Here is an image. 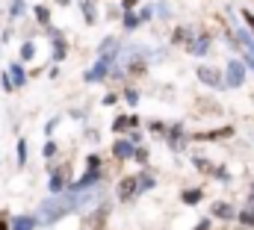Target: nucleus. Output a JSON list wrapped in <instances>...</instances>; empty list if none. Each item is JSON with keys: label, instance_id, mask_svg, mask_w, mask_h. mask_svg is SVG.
I'll use <instances>...</instances> for the list:
<instances>
[{"label": "nucleus", "instance_id": "f257e3e1", "mask_svg": "<svg viewBox=\"0 0 254 230\" xmlns=\"http://www.w3.org/2000/svg\"><path fill=\"white\" fill-rule=\"evenodd\" d=\"M98 192H68V195H51L48 201H42L39 213H36V225H57L74 210H89L95 204Z\"/></svg>", "mask_w": 254, "mask_h": 230}, {"label": "nucleus", "instance_id": "f03ea898", "mask_svg": "<svg viewBox=\"0 0 254 230\" xmlns=\"http://www.w3.org/2000/svg\"><path fill=\"white\" fill-rule=\"evenodd\" d=\"M101 183H104V172L101 169H86L83 177H77L74 183H68V192H89V189H95Z\"/></svg>", "mask_w": 254, "mask_h": 230}, {"label": "nucleus", "instance_id": "7ed1b4c3", "mask_svg": "<svg viewBox=\"0 0 254 230\" xmlns=\"http://www.w3.org/2000/svg\"><path fill=\"white\" fill-rule=\"evenodd\" d=\"M246 83V65L240 59H231L225 68V89H240Z\"/></svg>", "mask_w": 254, "mask_h": 230}, {"label": "nucleus", "instance_id": "20e7f679", "mask_svg": "<svg viewBox=\"0 0 254 230\" xmlns=\"http://www.w3.org/2000/svg\"><path fill=\"white\" fill-rule=\"evenodd\" d=\"M195 77H198L204 86H210V89H225L222 71H219V68H213V65H198V68H195Z\"/></svg>", "mask_w": 254, "mask_h": 230}, {"label": "nucleus", "instance_id": "39448f33", "mask_svg": "<svg viewBox=\"0 0 254 230\" xmlns=\"http://www.w3.org/2000/svg\"><path fill=\"white\" fill-rule=\"evenodd\" d=\"M110 71H113V59L98 57V62L83 74V80H86V83H101V80H107V77H110Z\"/></svg>", "mask_w": 254, "mask_h": 230}, {"label": "nucleus", "instance_id": "423d86ee", "mask_svg": "<svg viewBox=\"0 0 254 230\" xmlns=\"http://www.w3.org/2000/svg\"><path fill=\"white\" fill-rule=\"evenodd\" d=\"M133 151H136V145H133L127 136H122V139H116V142H113V157H116L119 163H127V160L133 157Z\"/></svg>", "mask_w": 254, "mask_h": 230}, {"label": "nucleus", "instance_id": "0eeeda50", "mask_svg": "<svg viewBox=\"0 0 254 230\" xmlns=\"http://www.w3.org/2000/svg\"><path fill=\"white\" fill-rule=\"evenodd\" d=\"M139 192H136V177H122L119 180V201H133Z\"/></svg>", "mask_w": 254, "mask_h": 230}, {"label": "nucleus", "instance_id": "6e6552de", "mask_svg": "<svg viewBox=\"0 0 254 230\" xmlns=\"http://www.w3.org/2000/svg\"><path fill=\"white\" fill-rule=\"evenodd\" d=\"M6 74H9V80H12V86H15V89L27 86V71H24V62H12Z\"/></svg>", "mask_w": 254, "mask_h": 230}, {"label": "nucleus", "instance_id": "1a4fd4ad", "mask_svg": "<svg viewBox=\"0 0 254 230\" xmlns=\"http://www.w3.org/2000/svg\"><path fill=\"white\" fill-rule=\"evenodd\" d=\"M187 51H190L192 57H207V54H210V39H207V36H198V39H192Z\"/></svg>", "mask_w": 254, "mask_h": 230}, {"label": "nucleus", "instance_id": "9d476101", "mask_svg": "<svg viewBox=\"0 0 254 230\" xmlns=\"http://www.w3.org/2000/svg\"><path fill=\"white\" fill-rule=\"evenodd\" d=\"M210 213H213V219H222V222H231V219L237 216V213H234V207H231V204H225V201H216Z\"/></svg>", "mask_w": 254, "mask_h": 230}, {"label": "nucleus", "instance_id": "9b49d317", "mask_svg": "<svg viewBox=\"0 0 254 230\" xmlns=\"http://www.w3.org/2000/svg\"><path fill=\"white\" fill-rule=\"evenodd\" d=\"M51 39H54V59H57V62H63L65 54H68V45H65L63 33H60V30H57V33L51 30Z\"/></svg>", "mask_w": 254, "mask_h": 230}, {"label": "nucleus", "instance_id": "f8f14e48", "mask_svg": "<svg viewBox=\"0 0 254 230\" xmlns=\"http://www.w3.org/2000/svg\"><path fill=\"white\" fill-rule=\"evenodd\" d=\"M154 186H157V177H154V174H148V172L136 174V192H139V195L148 192V189H154Z\"/></svg>", "mask_w": 254, "mask_h": 230}, {"label": "nucleus", "instance_id": "ddd939ff", "mask_svg": "<svg viewBox=\"0 0 254 230\" xmlns=\"http://www.w3.org/2000/svg\"><path fill=\"white\" fill-rule=\"evenodd\" d=\"M184 145H187V139H184V130H181V124H175V127L169 130V148L181 151Z\"/></svg>", "mask_w": 254, "mask_h": 230}, {"label": "nucleus", "instance_id": "4468645a", "mask_svg": "<svg viewBox=\"0 0 254 230\" xmlns=\"http://www.w3.org/2000/svg\"><path fill=\"white\" fill-rule=\"evenodd\" d=\"M36 228V219L33 216H15L9 222V230H33Z\"/></svg>", "mask_w": 254, "mask_h": 230}, {"label": "nucleus", "instance_id": "2eb2a0df", "mask_svg": "<svg viewBox=\"0 0 254 230\" xmlns=\"http://www.w3.org/2000/svg\"><path fill=\"white\" fill-rule=\"evenodd\" d=\"M48 189H51V195H63V192H65V172H54V174H51Z\"/></svg>", "mask_w": 254, "mask_h": 230}, {"label": "nucleus", "instance_id": "dca6fc26", "mask_svg": "<svg viewBox=\"0 0 254 230\" xmlns=\"http://www.w3.org/2000/svg\"><path fill=\"white\" fill-rule=\"evenodd\" d=\"M201 198H204V192H201V189H184V192H181V201H184L187 207L201 204Z\"/></svg>", "mask_w": 254, "mask_h": 230}, {"label": "nucleus", "instance_id": "f3484780", "mask_svg": "<svg viewBox=\"0 0 254 230\" xmlns=\"http://www.w3.org/2000/svg\"><path fill=\"white\" fill-rule=\"evenodd\" d=\"M237 42H240V45H243V48H246V51H249V54L254 57V36L249 33V30L237 27Z\"/></svg>", "mask_w": 254, "mask_h": 230}, {"label": "nucleus", "instance_id": "a211bd4d", "mask_svg": "<svg viewBox=\"0 0 254 230\" xmlns=\"http://www.w3.org/2000/svg\"><path fill=\"white\" fill-rule=\"evenodd\" d=\"M33 15H36V21H39L42 27H48V24H51V9H48V6L36 3V6H33Z\"/></svg>", "mask_w": 254, "mask_h": 230}, {"label": "nucleus", "instance_id": "6ab92c4d", "mask_svg": "<svg viewBox=\"0 0 254 230\" xmlns=\"http://www.w3.org/2000/svg\"><path fill=\"white\" fill-rule=\"evenodd\" d=\"M122 27H125L127 33L139 30V27H142V24H139V15H136V12H125V18H122Z\"/></svg>", "mask_w": 254, "mask_h": 230}, {"label": "nucleus", "instance_id": "aec40b11", "mask_svg": "<svg viewBox=\"0 0 254 230\" xmlns=\"http://www.w3.org/2000/svg\"><path fill=\"white\" fill-rule=\"evenodd\" d=\"M36 51H39L36 42H24V45H21V62H30V59L36 57Z\"/></svg>", "mask_w": 254, "mask_h": 230}, {"label": "nucleus", "instance_id": "412c9836", "mask_svg": "<svg viewBox=\"0 0 254 230\" xmlns=\"http://www.w3.org/2000/svg\"><path fill=\"white\" fill-rule=\"evenodd\" d=\"M80 9L86 15V24H95V6H92V0H80Z\"/></svg>", "mask_w": 254, "mask_h": 230}, {"label": "nucleus", "instance_id": "4be33fe9", "mask_svg": "<svg viewBox=\"0 0 254 230\" xmlns=\"http://www.w3.org/2000/svg\"><path fill=\"white\" fill-rule=\"evenodd\" d=\"M27 12V3L24 0H12V6H9V18H21Z\"/></svg>", "mask_w": 254, "mask_h": 230}, {"label": "nucleus", "instance_id": "5701e85b", "mask_svg": "<svg viewBox=\"0 0 254 230\" xmlns=\"http://www.w3.org/2000/svg\"><path fill=\"white\" fill-rule=\"evenodd\" d=\"M18 166H27V139H18Z\"/></svg>", "mask_w": 254, "mask_h": 230}, {"label": "nucleus", "instance_id": "b1692460", "mask_svg": "<svg viewBox=\"0 0 254 230\" xmlns=\"http://www.w3.org/2000/svg\"><path fill=\"white\" fill-rule=\"evenodd\" d=\"M130 160H136V163H139V166H148V151H145V148H139V145H136V151H133V157H130Z\"/></svg>", "mask_w": 254, "mask_h": 230}, {"label": "nucleus", "instance_id": "393cba45", "mask_svg": "<svg viewBox=\"0 0 254 230\" xmlns=\"http://www.w3.org/2000/svg\"><path fill=\"white\" fill-rule=\"evenodd\" d=\"M136 15H139V24H145V21H151V18H154V6H142Z\"/></svg>", "mask_w": 254, "mask_h": 230}, {"label": "nucleus", "instance_id": "a878e982", "mask_svg": "<svg viewBox=\"0 0 254 230\" xmlns=\"http://www.w3.org/2000/svg\"><path fill=\"white\" fill-rule=\"evenodd\" d=\"M125 101L130 107H136V104H139V92H136V89H125Z\"/></svg>", "mask_w": 254, "mask_h": 230}, {"label": "nucleus", "instance_id": "bb28decb", "mask_svg": "<svg viewBox=\"0 0 254 230\" xmlns=\"http://www.w3.org/2000/svg\"><path fill=\"white\" fill-rule=\"evenodd\" d=\"M240 222H243V225H249V228H254V213H252V210H243V213H240Z\"/></svg>", "mask_w": 254, "mask_h": 230}, {"label": "nucleus", "instance_id": "cd10ccee", "mask_svg": "<svg viewBox=\"0 0 254 230\" xmlns=\"http://www.w3.org/2000/svg\"><path fill=\"white\" fill-rule=\"evenodd\" d=\"M0 86H3V92H15V86H12V80H9V74H6V71L0 74Z\"/></svg>", "mask_w": 254, "mask_h": 230}, {"label": "nucleus", "instance_id": "c85d7f7f", "mask_svg": "<svg viewBox=\"0 0 254 230\" xmlns=\"http://www.w3.org/2000/svg\"><path fill=\"white\" fill-rule=\"evenodd\" d=\"M42 154L51 160V157H57V142H45V148H42Z\"/></svg>", "mask_w": 254, "mask_h": 230}, {"label": "nucleus", "instance_id": "c756f323", "mask_svg": "<svg viewBox=\"0 0 254 230\" xmlns=\"http://www.w3.org/2000/svg\"><path fill=\"white\" fill-rule=\"evenodd\" d=\"M154 12H160V15H163V18H169V15H172V9H169V3H166V0H160V3H157V9H154Z\"/></svg>", "mask_w": 254, "mask_h": 230}, {"label": "nucleus", "instance_id": "7c9ffc66", "mask_svg": "<svg viewBox=\"0 0 254 230\" xmlns=\"http://www.w3.org/2000/svg\"><path fill=\"white\" fill-rule=\"evenodd\" d=\"M86 163H89L86 169H101V157H98V154H92V157H89Z\"/></svg>", "mask_w": 254, "mask_h": 230}, {"label": "nucleus", "instance_id": "2f4dec72", "mask_svg": "<svg viewBox=\"0 0 254 230\" xmlns=\"http://www.w3.org/2000/svg\"><path fill=\"white\" fill-rule=\"evenodd\" d=\"M57 124H60V118H51V121H48V127H45V133H48V136H51V133H54V130H57Z\"/></svg>", "mask_w": 254, "mask_h": 230}, {"label": "nucleus", "instance_id": "473e14b6", "mask_svg": "<svg viewBox=\"0 0 254 230\" xmlns=\"http://www.w3.org/2000/svg\"><path fill=\"white\" fill-rule=\"evenodd\" d=\"M136 3H139V0H122V6H125V12H130V9H133Z\"/></svg>", "mask_w": 254, "mask_h": 230}, {"label": "nucleus", "instance_id": "72a5a7b5", "mask_svg": "<svg viewBox=\"0 0 254 230\" xmlns=\"http://www.w3.org/2000/svg\"><path fill=\"white\" fill-rule=\"evenodd\" d=\"M195 230H210V219H204V222H198V225H195Z\"/></svg>", "mask_w": 254, "mask_h": 230}, {"label": "nucleus", "instance_id": "f704fd0d", "mask_svg": "<svg viewBox=\"0 0 254 230\" xmlns=\"http://www.w3.org/2000/svg\"><path fill=\"white\" fill-rule=\"evenodd\" d=\"M116 101H119V98H116V95H107V98H104V107H113V104H116Z\"/></svg>", "mask_w": 254, "mask_h": 230}, {"label": "nucleus", "instance_id": "c9c22d12", "mask_svg": "<svg viewBox=\"0 0 254 230\" xmlns=\"http://www.w3.org/2000/svg\"><path fill=\"white\" fill-rule=\"evenodd\" d=\"M0 230H9V219L6 216H0Z\"/></svg>", "mask_w": 254, "mask_h": 230}, {"label": "nucleus", "instance_id": "e433bc0d", "mask_svg": "<svg viewBox=\"0 0 254 230\" xmlns=\"http://www.w3.org/2000/svg\"><path fill=\"white\" fill-rule=\"evenodd\" d=\"M249 210L254 213V186H252V198H249Z\"/></svg>", "mask_w": 254, "mask_h": 230}, {"label": "nucleus", "instance_id": "4c0bfd02", "mask_svg": "<svg viewBox=\"0 0 254 230\" xmlns=\"http://www.w3.org/2000/svg\"><path fill=\"white\" fill-rule=\"evenodd\" d=\"M57 3H60V6H65V3H68V0H57Z\"/></svg>", "mask_w": 254, "mask_h": 230}]
</instances>
